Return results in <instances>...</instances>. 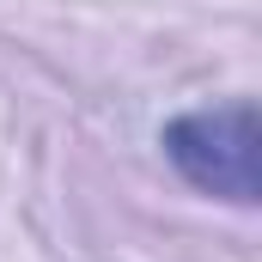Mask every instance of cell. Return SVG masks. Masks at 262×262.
Segmentation results:
<instances>
[{
	"instance_id": "1",
	"label": "cell",
	"mask_w": 262,
	"mask_h": 262,
	"mask_svg": "<svg viewBox=\"0 0 262 262\" xmlns=\"http://www.w3.org/2000/svg\"><path fill=\"white\" fill-rule=\"evenodd\" d=\"M165 159L177 165V177L201 189V195H226L238 207H250L262 189L256 171V104L250 98H232V104H201V110H183L165 122Z\"/></svg>"
}]
</instances>
